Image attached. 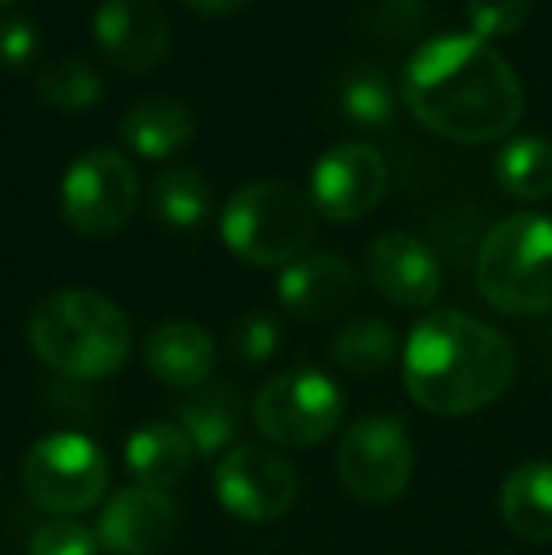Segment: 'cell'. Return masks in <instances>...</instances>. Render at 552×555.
Listing matches in <instances>:
<instances>
[{
    "label": "cell",
    "mask_w": 552,
    "mask_h": 555,
    "mask_svg": "<svg viewBox=\"0 0 552 555\" xmlns=\"http://www.w3.org/2000/svg\"><path fill=\"white\" fill-rule=\"evenodd\" d=\"M27 340L50 371L76 382H103L126 366L133 351V325L103 292L65 287L35 307Z\"/></svg>",
    "instance_id": "3957f363"
},
{
    "label": "cell",
    "mask_w": 552,
    "mask_h": 555,
    "mask_svg": "<svg viewBox=\"0 0 552 555\" xmlns=\"http://www.w3.org/2000/svg\"><path fill=\"white\" fill-rule=\"evenodd\" d=\"M518 371L515 344L496 325L462 310L420 318L406 340L401 374L409 397L432 416H473L511 389Z\"/></svg>",
    "instance_id": "7a4b0ae2"
},
{
    "label": "cell",
    "mask_w": 552,
    "mask_h": 555,
    "mask_svg": "<svg viewBox=\"0 0 552 555\" xmlns=\"http://www.w3.org/2000/svg\"><path fill=\"white\" fill-rule=\"evenodd\" d=\"M35 91L46 106L61 114L88 111L103 99V76L84 57H57L35 76Z\"/></svg>",
    "instance_id": "cb8c5ba5"
},
{
    "label": "cell",
    "mask_w": 552,
    "mask_h": 555,
    "mask_svg": "<svg viewBox=\"0 0 552 555\" xmlns=\"http://www.w3.org/2000/svg\"><path fill=\"white\" fill-rule=\"evenodd\" d=\"M465 20L485 42L508 38L530 20V0H465Z\"/></svg>",
    "instance_id": "4316f807"
},
{
    "label": "cell",
    "mask_w": 552,
    "mask_h": 555,
    "mask_svg": "<svg viewBox=\"0 0 552 555\" xmlns=\"http://www.w3.org/2000/svg\"><path fill=\"white\" fill-rule=\"evenodd\" d=\"M280 348V330L269 314H246L231 333V351L246 363H266Z\"/></svg>",
    "instance_id": "f1b7e54d"
},
{
    "label": "cell",
    "mask_w": 552,
    "mask_h": 555,
    "mask_svg": "<svg viewBox=\"0 0 552 555\" xmlns=\"http://www.w3.org/2000/svg\"><path fill=\"white\" fill-rule=\"evenodd\" d=\"M239 424H243V397L231 382H205V386L190 389L182 404H178V427L190 435L197 453H220L235 442Z\"/></svg>",
    "instance_id": "ffe728a7"
},
{
    "label": "cell",
    "mask_w": 552,
    "mask_h": 555,
    "mask_svg": "<svg viewBox=\"0 0 552 555\" xmlns=\"http://www.w3.org/2000/svg\"><path fill=\"white\" fill-rule=\"evenodd\" d=\"M416 473V446L401 416H363L341 435L337 476L352 499L386 506L401 499Z\"/></svg>",
    "instance_id": "ba28073f"
},
{
    "label": "cell",
    "mask_w": 552,
    "mask_h": 555,
    "mask_svg": "<svg viewBox=\"0 0 552 555\" xmlns=\"http://www.w3.org/2000/svg\"><path fill=\"white\" fill-rule=\"evenodd\" d=\"M314 205L277 178H258L231 193L220 216V238L239 261L258 269H287L314 242Z\"/></svg>",
    "instance_id": "277c9868"
},
{
    "label": "cell",
    "mask_w": 552,
    "mask_h": 555,
    "mask_svg": "<svg viewBox=\"0 0 552 555\" xmlns=\"http://www.w3.org/2000/svg\"><path fill=\"white\" fill-rule=\"evenodd\" d=\"M144 363L163 386L170 389H197L213 382L216 371V340L197 322H163L147 333Z\"/></svg>",
    "instance_id": "2e32d148"
},
{
    "label": "cell",
    "mask_w": 552,
    "mask_h": 555,
    "mask_svg": "<svg viewBox=\"0 0 552 555\" xmlns=\"http://www.w3.org/2000/svg\"><path fill=\"white\" fill-rule=\"evenodd\" d=\"M118 137L129 152L140 155V159L163 163L193 144L197 121H193V111L185 103L167 99V95H152L129 106L118 125Z\"/></svg>",
    "instance_id": "e0dca14e"
},
{
    "label": "cell",
    "mask_w": 552,
    "mask_h": 555,
    "mask_svg": "<svg viewBox=\"0 0 552 555\" xmlns=\"http://www.w3.org/2000/svg\"><path fill=\"white\" fill-rule=\"evenodd\" d=\"M477 287L500 314L530 318L552 310V220L515 212L485 234Z\"/></svg>",
    "instance_id": "5b68a950"
},
{
    "label": "cell",
    "mask_w": 552,
    "mask_h": 555,
    "mask_svg": "<svg viewBox=\"0 0 552 555\" xmlns=\"http://www.w3.org/2000/svg\"><path fill=\"white\" fill-rule=\"evenodd\" d=\"M140 201V178L118 147L88 152L65 170L61 216L84 238H111L133 220Z\"/></svg>",
    "instance_id": "9c48e42d"
},
{
    "label": "cell",
    "mask_w": 552,
    "mask_h": 555,
    "mask_svg": "<svg viewBox=\"0 0 552 555\" xmlns=\"http://www.w3.org/2000/svg\"><path fill=\"white\" fill-rule=\"evenodd\" d=\"M368 280L383 299L406 310H424L439 299L442 269L427 242L406 231H386L368 246Z\"/></svg>",
    "instance_id": "4fadbf2b"
},
{
    "label": "cell",
    "mask_w": 552,
    "mask_h": 555,
    "mask_svg": "<svg viewBox=\"0 0 552 555\" xmlns=\"http://www.w3.org/2000/svg\"><path fill=\"white\" fill-rule=\"evenodd\" d=\"M243 4H251V0H185V8L197 12V15H205V20H220V15L239 12Z\"/></svg>",
    "instance_id": "f546056e"
},
{
    "label": "cell",
    "mask_w": 552,
    "mask_h": 555,
    "mask_svg": "<svg viewBox=\"0 0 552 555\" xmlns=\"http://www.w3.org/2000/svg\"><path fill=\"white\" fill-rule=\"evenodd\" d=\"M95 42L121 73H152L167 61L170 50V23L159 0H99Z\"/></svg>",
    "instance_id": "7c38bea8"
},
{
    "label": "cell",
    "mask_w": 552,
    "mask_h": 555,
    "mask_svg": "<svg viewBox=\"0 0 552 555\" xmlns=\"http://www.w3.org/2000/svg\"><path fill=\"white\" fill-rule=\"evenodd\" d=\"M251 416L269 442L287 446V450H307L337 431L341 416H345V393L330 374L314 371V366H292V371L273 374L258 389Z\"/></svg>",
    "instance_id": "52a82bcc"
},
{
    "label": "cell",
    "mask_w": 552,
    "mask_h": 555,
    "mask_svg": "<svg viewBox=\"0 0 552 555\" xmlns=\"http://www.w3.org/2000/svg\"><path fill=\"white\" fill-rule=\"evenodd\" d=\"M500 518L518 541L552 544V461L534 457L511 468L500 488Z\"/></svg>",
    "instance_id": "ac0fdd59"
},
{
    "label": "cell",
    "mask_w": 552,
    "mask_h": 555,
    "mask_svg": "<svg viewBox=\"0 0 552 555\" xmlns=\"http://www.w3.org/2000/svg\"><path fill=\"white\" fill-rule=\"evenodd\" d=\"M299 473L284 453L269 446H235L216 465V499L239 521L266 526L292 511Z\"/></svg>",
    "instance_id": "30bf717a"
},
{
    "label": "cell",
    "mask_w": 552,
    "mask_h": 555,
    "mask_svg": "<svg viewBox=\"0 0 552 555\" xmlns=\"http://www.w3.org/2000/svg\"><path fill=\"white\" fill-rule=\"evenodd\" d=\"M111 488V461L88 435H46L23 457V491L53 518H76L103 503Z\"/></svg>",
    "instance_id": "8992f818"
},
{
    "label": "cell",
    "mask_w": 552,
    "mask_h": 555,
    "mask_svg": "<svg viewBox=\"0 0 552 555\" xmlns=\"http://www.w3.org/2000/svg\"><path fill=\"white\" fill-rule=\"evenodd\" d=\"M401 103L435 137L488 144L515 129L526 95L518 73L492 42L477 35H442L409 57Z\"/></svg>",
    "instance_id": "6da1fadb"
},
{
    "label": "cell",
    "mask_w": 552,
    "mask_h": 555,
    "mask_svg": "<svg viewBox=\"0 0 552 555\" xmlns=\"http://www.w3.org/2000/svg\"><path fill=\"white\" fill-rule=\"evenodd\" d=\"M337 103L348 121L368 125V129H386L394 121V111H398V95H394L390 76L375 65L348 68L345 80H341Z\"/></svg>",
    "instance_id": "d4e9b609"
},
{
    "label": "cell",
    "mask_w": 552,
    "mask_h": 555,
    "mask_svg": "<svg viewBox=\"0 0 552 555\" xmlns=\"http://www.w3.org/2000/svg\"><path fill=\"white\" fill-rule=\"evenodd\" d=\"M386 159L371 144H345L330 147L310 170V205L318 216L333 223H356L371 216L386 197Z\"/></svg>",
    "instance_id": "8fae6325"
},
{
    "label": "cell",
    "mask_w": 552,
    "mask_h": 555,
    "mask_svg": "<svg viewBox=\"0 0 552 555\" xmlns=\"http://www.w3.org/2000/svg\"><path fill=\"white\" fill-rule=\"evenodd\" d=\"M333 363L356 378H375L398 359V333L383 318H352L330 340Z\"/></svg>",
    "instance_id": "7402d4cb"
},
{
    "label": "cell",
    "mask_w": 552,
    "mask_h": 555,
    "mask_svg": "<svg viewBox=\"0 0 552 555\" xmlns=\"http://www.w3.org/2000/svg\"><path fill=\"white\" fill-rule=\"evenodd\" d=\"M193 457L197 450L178 424H144L126 442V465L140 488L170 491L193 468Z\"/></svg>",
    "instance_id": "d6986e66"
},
{
    "label": "cell",
    "mask_w": 552,
    "mask_h": 555,
    "mask_svg": "<svg viewBox=\"0 0 552 555\" xmlns=\"http://www.w3.org/2000/svg\"><path fill=\"white\" fill-rule=\"evenodd\" d=\"M99 544L111 555H159L178 533V503L155 488H121L99 514Z\"/></svg>",
    "instance_id": "5bb4252c"
},
{
    "label": "cell",
    "mask_w": 552,
    "mask_h": 555,
    "mask_svg": "<svg viewBox=\"0 0 552 555\" xmlns=\"http://www.w3.org/2000/svg\"><path fill=\"white\" fill-rule=\"evenodd\" d=\"M356 269L341 254H303L280 272V307L303 322H330L341 318L356 299Z\"/></svg>",
    "instance_id": "9a60e30c"
},
{
    "label": "cell",
    "mask_w": 552,
    "mask_h": 555,
    "mask_svg": "<svg viewBox=\"0 0 552 555\" xmlns=\"http://www.w3.org/2000/svg\"><path fill=\"white\" fill-rule=\"evenodd\" d=\"M99 533L76 518L38 521L27 537V555H99Z\"/></svg>",
    "instance_id": "484cf974"
},
{
    "label": "cell",
    "mask_w": 552,
    "mask_h": 555,
    "mask_svg": "<svg viewBox=\"0 0 552 555\" xmlns=\"http://www.w3.org/2000/svg\"><path fill=\"white\" fill-rule=\"evenodd\" d=\"M496 182L515 201H545L552 193V144L545 137H511L496 152Z\"/></svg>",
    "instance_id": "603a6c76"
},
{
    "label": "cell",
    "mask_w": 552,
    "mask_h": 555,
    "mask_svg": "<svg viewBox=\"0 0 552 555\" xmlns=\"http://www.w3.org/2000/svg\"><path fill=\"white\" fill-rule=\"evenodd\" d=\"M42 53V30L27 15H8L0 20V61L8 68H27Z\"/></svg>",
    "instance_id": "83f0119b"
},
{
    "label": "cell",
    "mask_w": 552,
    "mask_h": 555,
    "mask_svg": "<svg viewBox=\"0 0 552 555\" xmlns=\"http://www.w3.org/2000/svg\"><path fill=\"white\" fill-rule=\"evenodd\" d=\"M147 208L170 231H197L213 216V185L193 167H167L147 185Z\"/></svg>",
    "instance_id": "44dd1931"
}]
</instances>
